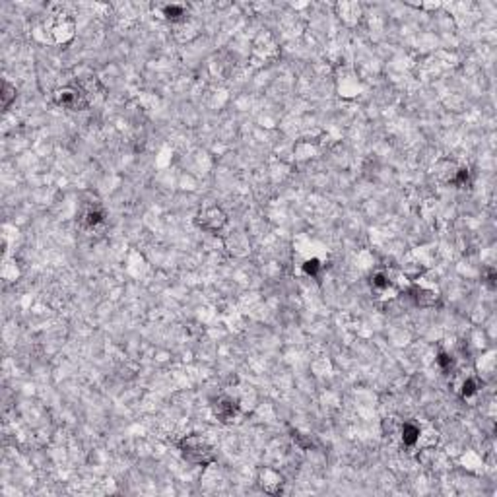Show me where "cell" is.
<instances>
[{"mask_svg": "<svg viewBox=\"0 0 497 497\" xmlns=\"http://www.w3.org/2000/svg\"><path fill=\"white\" fill-rule=\"evenodd\" d=\"M181 451H183V457L186 460H191L193 464H200L204 466L208 462L214 460V451L210 447V443L200 435H188L181 441Z\"/></svg>", "mask_w": 497, "mask_h": 497, "instance_id": "obj_1", "label": "cell"}, {"mask_svg": "<svg viewBox=\"0 0 497 497\" xmlns=\"http://www.w3.org/2000/svg\"><path fill=\"white\" fill-rule=\"evenodd\" d=\"M55 101L59 103L60 107L70 109V111H82V109L88 107V99L86 93L78 88H62L57 89L55 93Z\"/></svg>", "mask_w": 497, "mask_h": 497, "instance_id": "obj_2", "label": "cell"}, {"mask_svg": "<svg viewBox=\"0 0 497 497\" xmlns=\"http://www.w3.org/2000/svg\"><path fill=\"white\" fill-rule=\"evenodd\" d=\"M200 225L204 227V229H210V231H216V229H220L222 225L225 224V214L220 210V208H208V210H204L202 214H200Z\"/></svg>", "mask_w": 497, "mask_h": 497, "instance_id": "obj_3", "label": "cell"}, {"mask_svg": "<svg viewBox=\"0 0 497 497\" xmlns=\"http://www.w3.org/2000/svg\"><path fill=\"white\" fill-rule=\"evenodd\" d=\"M237 414V404L231 398H220L216 402V416L222 421H231Z\"/></svg>", "mask_w": 497, "mask_h": 497, "instance_id": "obj_4", "label": "cell"}, {"mask_svg": "<svg viewBox=\"0 0 497 497\" xmlns=\"http://www.w3.org/2000/svg\"><path fill=\"white\" fill-rule=\"evenodd\" d=\"M84 220H86V224L88 225H98L103 222V212H101V210H88Z\"/></svg>", "mask_w": 497, "mask_h": 497, "instance_id": "obj_5", "label": "cell"}, {"mask_svg": "<svg viewBox=\"0 0 497 497\" xmlns=\"http://www.w3.org/2000/svg\"><path fill=\"white\" fill-rule=\"evenodd\" d=\"M165 16L169 20H179L181 16H185L183 12V6H167L165 8Z\"/></svg>", "mask_w": 497, "mask_h": 497, "instance_id": "obj_6", "label": "cell"}, {"mask_svg": "<svg viewBox=\"0 0 497 497\" xmlns=\"http://www.w3.org/2000/svg\"><path fill=\"white\" fill-rule=\"evenodd\" d=\"M476 390H478V383L474 379H468L466 383L462 385V396H472Z\"/></svg>", "mask_w": 497, "mask_h": 497, "instance_id": "obj_7", "label": "cell"}, {"mask_svg": "<svg viewBox=\"0 0 497 497\" xmlns=\"http://www.w3.org/2000/svg\"><path fill=\"white\" fill-rule=\"evenodd\" d=\"M10 84H4V105L10 103Z\"/></svg>", "mask_w": 497, "mask_h": 497, "instance_id": "obj_8", "label": "cell"}]
</instances>
